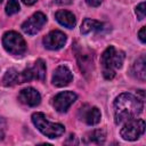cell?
<instances>
[{
  "instance_id": "obj_26",
  "label": "cell",
  "mask_w": 146,
  "mask_h": 146,
  "mask_svg": "<svg viewBox=\"0 0 146 146\" xmlns=\"http://www.w3.org/2000/svg\"><path fill=\"white\" fill-rule=\"evenodd\" d=\"M1 2H2V0H0V3H1Z\"/></svg>"
},
{
  "instance_id": "obj_3",
  "label": "cell",
  "mask_w": 146,
  "mask_h": 146,
  "mask_svg": "<svg viewBox=\"0 0 146 146\" xmlns=\"http://www.w3.org/2000/svg\"><path fill=\"white\" fill-rule=\"evenodd\" d=\"M32 122L35 125V128L46 137L48 138H57L62 136L65 131V127L60 123H52L49 122L46 117V115L41 112H36L32 114Z\"/></svg>"
},
{
  "instance_id": "obj_10",
  "label": "cell",
  "mask_w": 146,
  "mask_h": 146,
  "mask_svg": "<svg viewBox=\"0 0 146 146\" xmlns=\"http://www.w3.org/2000/svg\"><path fill=\"white\" fill-rule=\"evenodd\" d=\"M18 100L26 105V106H30V107H34V106H38L41 102V96L39 94V91L32 87H27V88H24L19 91L18 94Z\"/></svg>"
},
{
  "instance_id": "obj_21",
  "label": "cell",
  "mask_w": 146,
  "mask_h": 146,
  "mask_svg": "<svg viewBox=\"0 0 146 146\" xmlns=\"http://www.w3.org/2000/svg\"><path fill=\"white\" fill-rule=\"evenodd\" d=\"M5 130H6V121L0 117V140L5 137Z\"/></svg>"
},
{
  "instance_id": "obj_13",
  "label": "cell",
  "mask_w": 146,
  "mask_h": 146,
  "mask_svg": "<svg viewBox=\"0 0 146 146\" xmlns=\"http://www.w3.org/2000/svg\"><path fill=\"white\" fill-rule=\"evenodd\" d=\"M55 18L60 25H63L67 29H73L76 24L75 16L68 10H58V11H56Z\"/></svg>"
},
{
  "instance_id": "obj_19",
  "label": "cell",
  "mask_w": 146,
  "mask_h": 146,
  "mask_svg": "<svg viewBox=\"0 0 146 146\" xmlns=\"http://www.w3.org/2000/svg\"><path fill=\"white\" fill-rule=\"evenodd\" d=\"M21 9L19 3L17 0H8L7 5H6V14L7 15H14L16 13H18Z\"/></svg>"
},
{
  "instance_id": "obj_12",
  "label": "cell",
  "mask_w": 146,
  "mask_h": 146,
  "mask_svg": "<svg viewBox=\"0 0 146 146\" xmlns=\"http://www.w3.org/2000/svg\"><path fill=\"white\" fill-rule=\"evenodd\" d=\"M100 111L95 106L84 105L80 108V117L88 125H95L100 121Z\"/></svg>"
},
{
  "instance_id": "obj_9",
  "label": "cell",
  "mask_w": 146,
  "mask_h": 146,
  "mask_svg": "<svg viewBox=\"0 0 146 146\" xmlns=\"http://www.w3.org/2000/svg\"><path fill=\"white\" fill-rule=\"evenodd\" d=\"M66 34L62 31L58 30H54L51 32H49L42 40L43 46L49 49V50H58L60 48L64 47V44L66 43Z\"/></svg>"
},
{
  "instance_id": "obj_22",
  "label": "cell",
  "mask_w": 146,
  "mask_h": 146,
  "mask_svg": "<svg viewBox=\"0 0 146 146\" xmlns=\"http://www.w3.org/2000/svg\"><path fill=\"white\" fill-rule=\"evenodd\" d=\"M145 31H146V29H145V26H143V27L140 29L139 33H138L139 40H140V41H141L143 43H145V42H146V35H145Z\"/></svg>"
},
{
  "instance_id": "obj_14",
  "label": "cell",
  "mask_w": 146,
  "mask_h": 146,
  "mask_svg": "<svg viewBox=\"0 0 146 146\" xmlns=\"http://www.w3.org/2000/svg\"><path fill=\"white\" fill-rule=\"evenodd\" d=\"M132 74L140 81H145L146 79V60L145 56H140L132 66Z\"/></svg>"
},
{
  "instance_id": "obj_7",
  "label": "cell",
  "mask_w": 146,
  "mask_h": 146,
  "mask_svg": "<svg viewBox=\"0 0 146 146\" xmlns=\"http://www.w3.org/2000/svg\"><path fill=\"white\" fill-rule=\"evenodd\" d=\"M47 23V17L43 13H34L31 17H29L23 24H22V30L29 34V35H33L36 34L42 27L43 25Z\"/></svg>"
},
{
  "instance_id": "obj_18",
  "label": "cell",
  "mask_w": 146,
  "mask_h": 146,
  "mask_svg": "<svg viewBox=\"0 0 146 146\" xmlns=\"http://www.w3.org/2000/svg\"><path fill=\"white\" fill-rule=\"evenodd\" d=\"M78 63H79V66H80V70L87 74L91 68H92V64H94V60H92V56L90 54H78Z\"/></svg>"
},
{
  "instance_id": "obj_23",
  "label": "cell",
  "mask_w": 146,
  "mask_h": 146,
  "mask_svg": "<svg viewBox=\"0 0 146 146\" xmlns=\"http://www.w3.org/2000/svg\"><path fill=\"white\" fill-rule=\"evenodd\" d=\"M104 0H86L87 5L90 6V7H98Z\"/></svg>"
},
{
  "instance_id": "obj_20",
  "label": "cell",
  "mask_w": 146,
  "mask_h": 146,
  "mask_svg": "<svg viewBox=\"0 0 146 146\" xmlns=\"http://www.w3.org/2000/svg\"><path fill=\"white\" fill-rule=\"evenodd\" d=\"M136 15H137L138 19H140V21L145 18V2H140L136 7Z\"/></svg>"
},
{
  "instance_id": "obj_1",
  "label": "cell",
  "mask_w": 146,
  "mask_h": 146,
  "mask_svg": "<svg viewBox=\"0 0 146 146\" xmlns=\"http://www.w3.org/2000/svg\"><path fill=\"white\" fill-rule=\"evenodd\" d=\"M114 119L116 124L136 119L144 107V102L132 94L123 92L114 100Z\"/></svg>"
},
{
  "instance_id": "obj_5",
  "label": "cell",
  "mask_w": 146,
  "mask_h": 146,
  "mask_svg": "<svg viewBox=\"0 0 146 146\" xmlns=\"http://www.w3.org/2000/svg\"><path fill=\"white\" fill-rule=\"evenodd\" d=\"M145 132V121L143 119H132L124 122L120 135L124 140H136Z\"/></svg>"
},
{
  "instance_id": "obj_4",
  "label": "cell",
  "mask_w": 146,
  "mask_h": 146,
  "mask_svg": "<svg viewBox=\"0 0 146 146\" xmlns=\"http://www.w3.org/2000/svg\"><path fill=\"white\" fill-rule=\"evenodd\" d=\"M2 44L7 52L21 56L26 51V42L24 38L15 31H8L2 36Z\"/></svg>"
},
{
  "instance_id": "obj_11",
  "label": "cell",
  "mask_w": 146,
  "mask_h": 146,
  "mask_svg": "<svg viewBox=\"0 0 146 146\" xmlns=\"http://www.w3.org/2000/svg\"><path fill=\"white\" fill-rule=\"evenodd\" d=\"M73 80V74L68 67L60 65L52 74V83L56 87H65Z\"/></svg>"
},
{
  "instance_id": "obj_16",
  "label": "cell",
  "mask_w": 146,
  "mask_h": 146,
  "mask_svg": "<svg viewBox=\"0 0 146 146\" xmlns=\"http://www.w3.org/2000/svg\"><path fill=\"white\" fill-rule=\"evenodd\" d=\"M103 29V23L96 21V19H91V18H86L82 24H81V34L86 35L90 32H94V31H100Z\"/></svg>"
},
{
  "instance_id": "obj_15",
  "label": "cell",
  "mask_w": 146,
  "mask_h": 146,
  "mask_svg": "<svg viewBox=\"0 0 146 146\" xmlns=\"http://www.w3.org/2000/svg\"><path fill=\"white\" fill-rule=\"evenodd\" d=\"M105 141V132L100 129L97 130H92L90 132H88L83 139V143L87 145L90 144H96V145H102Z\"/></svg>"
},
{
  "instance_id": "obj_2",
  "label": "cell",
  "mask_w": 146,
  "mask_h": 146,
  "mask_svg": "<svg viewBox=\"0 0 146 146\" xmlns=\"http://www.w3.org/2000/svg\"><path fill=\"white\" fill-rule=\"evenodd\" d=\"M124 57V52L122 50L115 49V47L113 46H110L105 49L100 58V64L103 75L106 80H112L115 76L116 70L122 67Z\"/></svg>"
},
{
  "instance_id": "obj_6",
  "label": "cell",
  "mask_w": 146,
  "mask_h": 146,
  "mask_svg": "<svg viewBox=\"0 0 146 146\" xmlns=\"http://www.w3.org/2000/svg\"><path fill=\"white\" fill-rule=\"evenodd\" d=\"M46 71L47 67L43 59H36L32 67H27L23 72H21V83L29 82L31 80L43 81L46 79Z\"/></svg>"
},
{
  "instance_id": "obj_8",
  "label": "cell",
  "mask_w": 146,
  "mask_h": 146,
  "mask_svg": "<svg viewBox=\"0 0 146 146\" xmlns=\"http://www.w3.org/2000/svg\"><path fill=\"white\" fill-rule=\"evenodd\" d=\"M76 98L78 96L73 91H62L54 97L52 105L57 112L65 113L70 108V106L76 100Z\"/></svg>"
},
{
  "instance_id": "obj_17",
  "label": "cell",
  "mask_w": 146,
  "mask_h": 146,
  "mask_svg": "<svg viewBox=\"0 0 146 146\" xmlns=\"http://www.w3.org/2000/svg\"><path fill=\"white\" fill-rule=\"evenodd\" d=\"M1 82L5 87H11V86L18 84L21 83V73L17 72L15 68H9L5 73Z\"/></svg>"
},
{
  "instance_id": "obj_25",
  "label": "cell",
  "mask_w": 146,
  "mask_h": 146,
  "mask_svg": "<svg viewBox=\"0 0 146 146\" xmlns=\"http://www.w3.org/2000/svg\"><path fill=\"white\" fill-rule=\"evenodd\" d=\"M22 1H23V3H25V5H27V6H31V5L35 3L38 0H22Z\"/></svg>"
},
{
  "instance_id": "obj_24",
  "label": "cell",
  "mask_w": 146,
  "mask_h": 146,
  "mask_svg": "<svg viewBox=\"0 0 146 146\" xmlns=\"http://www.w3.org/2000/svg\"><path fill=\"white\" fill-rule=\"evenodd\" d=\"M57 5H71L72 0H55Z\"/></svg>"
}]
</instances>
